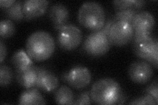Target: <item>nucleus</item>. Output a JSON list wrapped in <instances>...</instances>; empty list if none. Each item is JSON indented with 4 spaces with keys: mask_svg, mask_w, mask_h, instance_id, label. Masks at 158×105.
Returning <instances> with one entry per match:
<instances>
[{
    "mask_svg": "<svg viewBox=\"0 0 158 105\" xmlns=\"http://www.w3.org/2000/svg\"><path fill=\"white\" fill-rule=\"evenodd\" d=\"M145 93L146 95L154 97L158 101V82L157 79L146 88Z\"/></svg>",
    "mask_w": 158,
    "mask_h": 105,
    "instance_id": "nucleus-25",
    "label": "nucleus"
},
{
    "mask_svg": "<svg viewBox=\"0 0 158 105\" xmlns=\"http://www.w3.org/2000/svg\"><path fill=\"white\" fill-rule=\"evenodd\" d=\"M17 83L25 89L35 87L38 79V69L32 66L23 71L15 72Z\"/></svg>",
    "mask_w": 158,
    "mask_h": 105,
    "instance_id": "nucleus-14",
    "label": "nucleus"
},
{
    "mask_svg": "<svg viewBox=\"0 0 158 105\" xmlns=\"http://www.w3.org/2000/svg\"><path fill=\"white\" fill-rule=\"evenodd\" d=\"M134 33L131 24L123 21H115L110 30L108 38L113 46H123L132 42Z\"/></svg>",
    "mask_w": 158,
    "mask_h": 105,
    "instance_id": "nucleus-8",
    "label": "nucleus"
},
{
    "mask_svg": "<svg viewBox=\"0 0 158 105\" xmlns=\"http://www.w3.org/2000/svg\"><path fill=\"white\" fill-rule=\"evenodd\" d=\"M19 104L21 105L45 104L46 102L38 89L32 87L26 89L19 97Z\"/></svg>",
    "mask_w": 158,
    "mask_h": 105,
    "instance_id": "nucleus-15",
    "label": "nucleus"
},
{
    "mask_svg": "<svg viewBox=\"0 0 158 105\" xmlns=\"http://www.w3.org/2000/svg\"><path fill=\"white\" fill-rule=\"evenodd\" d=\"M113 3L116 12L135 10L139 13L136 9V0H115L113 1Z\"/></svg>",
    "mask_w": 158,
    "mask_h": 105,
    "instance_id": "nucleus-21",
    "label": "nucleus"
},
{
    "mask_svg": "<svg viewBox=\"0 0 158 105\" xmlns=\"http://www.w3.org/2000/svg\"><path fill=\"white\" fill-rule=\"evenodd\" d=\"M57 40L60 48L66 51H72L77 48L82 42V33L75 25L67 24L58 31Z\"/></svg>",
    "mask_w": 158,
    "mask_h": 105,
    "instance_id": "nucleus-6",
    "label": "nucleus"
},
{
    "mask_svg": "<svg viewBox=\"0 0 158 105\" xmlns=\"http://www.w3.org/2000/svg\"><path fill=\"white\" fill-rule=\"evenodd\" d=\"M155 19L152 14L147 11L138 13L131 24L135 32H152L155 26Z\"/></svg>",
    "mask_w": 158,
    "mask_h": 105,
    "instance_id": "nucleus-13",
    "label": "nucleus"
},
{
    "mask_svg": "<svg viewBox=\"0 0 158 105\" xmlns=\"http://www.w3.org/2000/svg\"><path fill=\"white\" fill-rule=\"evenodd\" d=\"M133 51L136 55L151 65L158 67V42L152 36L132 41Z\"/></svg>",
    "mask_w": 158,
    "mask_h": 105,
    "instance_id": "nucleus-5",
    "label": "nucleus"
},
{
    "mask_svg": "<svg viewBox=\"0 0 158 105\" xmlns=\"http://www.w3.org/2000/svg\"><path fill=\"white\" fill-rule=\"evenodd\" d=\"M112 45L108 36L101 30L90 33L83 43V49L88 55L101 57L106 54Z\"/></svg>",
    "mask_w": 158,
    "mask_h": 105,
    "instance_id": "nucleus-4",
    "label": "nucleus"
},
{
    "mask_svg": "<svg viewBox=\"0 0 158 105\" xmlns=\"http://www.w3.org/2000/svg\"><path fill=\"white\" fill-rule=\"evenodd\" d=\"M137 13L138 12L135 10L118 11L115 13L113 19L115 20V21H123L131 24Z\"/></svg>",
    "mask_w": 158,
    "mask_h": 105,
    "instance_id": "nucleus-22",
    "label": "nucleus"
},
{
    "mask_svg": "<svg viewBox=\"0 0 158 105\" xmlns=\"http://www.w3.org/2000/svg\"><path fill=\"white\" fill-rule=\"evenodd\" d=\"M0 51H1V55H0V63H1V64H2L7 54V49L6 46L2 40L0 41Z\"/></svg>",
    "mask_w": 158,
    "mask_h": 105,
    "instance_id": "nucleus-26",
    "label": "nucleus"
},
{
    "mask_svg": "<svg viewBox=\"0 0 158 105\" xmlns=\"http://www.w3.org/2000/svg\"><path fill=\"white\" fill-rule=\"evenodd\" d=\"M61 79L76 89L86 87L92 80V74L87 67L77 65L61 75Z\"/></svg>",
    "mask_w": 158,
    "mask_h": 105,
    "instance_id": "nucleus-7",
    "label": "nucleus"
},
{
    "mask_svg": "<svg viewBox=\"0 0 158 105\" xmlns=\"http://www.w3.org/2000/svg\"><path fill=\"white\" fill-rule=\"evenodd\" d=\"M38 79L35 87L46 93H52L57 89L59 82L56 75L44 67H37Z\"/></svg>",
    "mask_w": 158,
    "mask_h": 105,
    "instance_id": "nucleus-10",
    "label": "nucleus"
},
{
    "mask_svg": "<svg viewBox=\"0 0 158 105\" xmlns=\"http://www.w3.org/2000/svg\"><path fill=\"white\" fill-rule=\"evenodd\" d=\"M77 18L81 25L88 30L93 32L100 30L106 23L104 9L98 2H85L78 10Z\"/></svg>",
    "mask_w": 158,
    "mask_h": 105,
    "instance_id": "nucleus-3",
    "label": "nucleus"
},
{
    "mask_svg": "<svg viewBox=\"0 0 158 105\" xmlns=\"http://www.w3.org/2000/svg\"><path fill=\"white\" fill-rule=\"evenodd\" d=\"M11 63L15 70V72L21 71L34 66L32 60L28 56L27 53L23 49L18 50L14 53L11 59Z\"/></svg>",
    "mask_w": 158,
    "mask_h": 105,
    "instance_id": "nucleus-16",
    "label": "nucleus"
},
{
    "mask_svg": "<svg viewBox=\"0 0 158 105\" xmlns=\"http://www.w3.org/2000/svg\"><path fill=\"white\" fill-rule=\"evenodd\" d=\"M93 103L90 97V93L89 91H86L79 94L77 99L74 101V104H91Z\"/></svg>",
    "mask_w": 158,
    "mask_h": 105,
    "instance_id": "nucleus-24",
    "label": "nucleus"
},
{
    "mask_svg": "<svg viewBox=\"0 0 158 105\" xmlns=\"http://www.w3.org/2000/svg\"><path fill=\"white\" fill-rule=\"evenodd\" d=\"M158 101L152 97L150 95H146L144 96H142L140 97H138L135 100H133L132 101L128 103L129 104H135V105H146V104H157Z\"/></svg>",
    "mask_w": 158,
    "mask_h": 105,
    "instance_id": "nucleus-23",
    "label": "nucleus"
},
{
    "mask_svg": "<svg viewBox=\"0 0 158 105\" xmlns=\"http://www.w3.org/2000/svg\"><path fill=\"white\" fill-rule=\"evenodd\" d=\"M15 26L11 20H2L0 22V36L2 38L12 37L15 33Z\"/></svg>",
    "mask_w": 158,
    "mask_h": 105,
    "instance_id": "nucleus-20",
    "label": "nucleus"
},
{
    "mask_svg": "<svg viewBox=\"0 0 158 105\" xmlns=\"http://www.w3.org/2000/svg\"><path fill=\"white\" fill-rule=\"evenodd\" d=\"M14 77L12 69L7 65L1 64L0 66V86L7 87L11 83Z\"/></svg>",
    "mask_w": 158,
    "mask_h": 105,
    "instance_id": "nucleus-19",
    "label": "nucleus"
},
{
    "mask_svg": "<svg viewBox=\"0 0 158 105\" xmlns=\"http://www.w3.org/2000/svg\"><path fill=\"white\" fill-rule=\"evenodd\" d=\"M127 99V97H126V94L124 92H122V93L121 94V95L119 97V99L118 100V102L117 103V104H124L126 101Z\"/></svg>",
    "mask_w": 158,
    "mask_h": 105,
    "instance_id": "nucleus-29",
    "label": "nucleus"
},
{
    "mask_svg": "<svg viewBox=\"0 0 158 105\" xmlns=\"http://www.w3.org/2000/svg\"><path fill=\"white\" fill-rule=\"evenodd\" d=\"M115 22V20L113 19V18L108 19L107 21H106V22L105 23L104 26H103V27L100 30L108 36L109 32H110V30L111 26L113 25V24Z\"/></svg>",
    "mask_w": 158,
    "mask_h": 105,
    "instance_id": "nucleus-27",
    "label": "nucleus"
},
{
    "mask_svg": "<svg viewBox=\"0 0 158 105\" xmlns=\"http://www.w3.org/2000/svg\"><path fill=\"white\" fill-rule=\"evenodd\" d=\"M55 101L58 104H74V94L72 90L67 86H62L56 90Z\"/></svg>",
    "mask_w": 158,
    "mask_h": 105,
    "instance_id": "nucleus-17",
    "label": "nucleus"
},
{
    "mask_svg": "<svg viewBox=\"0 0 158 105\" xmlns=\"http://www.w3.org/2000/svg\"><path fill=\"white\" fill-rule=\"evenodd\" d=\"M15 2V0H1L0 1V7L6 9L12 6Z\"/></svg>",
    "mask_w": 158,
    "mask_h": 105,
    "instance_id": "nucleus-28",
    "label": "nucleus"
},
{
    "mask_svg": "<svg viewBox=\"0 0 158 105\" xmlns=\"http://www.w3.org/2000/svg\"><path fill=\"white\" fill-rule=\"evenodd\" d=\"M122 92L120 85L110 78L98 79L90 91L93 103L100 105L117 104Z\"/></svg>",
    "mask_w": 158,
    "mask_h": 105,
    "instance_id": "nucleus-2",
    "label": "nucleus"
},
{
    "mask_svg": "<svg viewBox=\"0 0 158 105\" xmlns=\"http://www.w3.org/2000/svg\"><path fill=\"white\" fill-rule=\"evenodd\" d=\"M49 2L46 0H26L23 2V10L24 20L36 18L46 13Z\"/></svg>",
    "mask_w": 158,
    "mask_h": 105,
    "instance_id": "nucleus-11",
    "label": "nucleus"
},
{
    "mask_svg": "<svg viewBox=\"0 0 158 105\" xmlns=\"http://www.w3.org/2000/svg\"><path fill=\"white\" fill-rule=\"evenodd\" d=\"M128 74L132 82L144 84L152 79L154 75V70L148 62L144 60H138L131 64Z\"/></svg>",
    "mask_w": 158,
    "mask_h": 105,
    "instance_id": "nucleus-9",
    "label": "nucleus"
},
{
    "mask_svg": "<svg viewBox=\"0 0 158 105\" xmlns=\"http://www.w3.org/2000/svg\"><path fill=\"white\" fill-rule=\"evenodd\" d=\"M49 17L53 24L54 28L59 31L63 26L67 24L69 19V11L63 4L55 3L49 8Z\"/></svg>",
    "mask_w": 158,
    "mask_h": 105,
    "instance_id": "nucleus-12",
    "label": "nucleus"
},
{
    "mask_svg": "<svg viewBox=\"0 0 158 105\" xmlns=\"http://www.w3.org/2000/svg\"><path fill=\"white\" fill-rule=\"evenodd\" d=\"M56 43L48 32L38 30L30 35L26 42L28 56L35 61H44L50 58L55 51Z\"/></svg>",
    "mask_w": 158,
    "mask_h": 105,
    "instance_id": "nucleus-1",
    "label": "nucleus"
},
{
    "mask_svg": "<svg viewBox=\"0 0 158 105\" xmlns=\"http://www.w3.org/2000/svg\"><path fill=\"white\" fill-rule=\"evenodd\" d=\"M23 6V3L20 0H18L12 6L4 9L5 13L9 18L15 21L20 22L22 20H24Z\"/></svg>",
    "mask_w": 158,
    "mask_h": 105,
    "instance_id": "nucleus-18",
    "label": "nucleus"
}]
</instances>
